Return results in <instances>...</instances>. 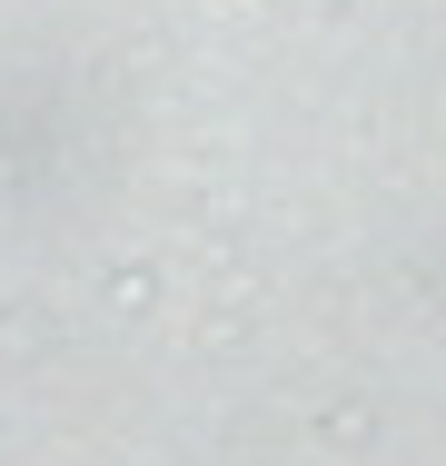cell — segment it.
I'll return each mask as SVG.
<instances>
[]
</instances>
